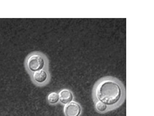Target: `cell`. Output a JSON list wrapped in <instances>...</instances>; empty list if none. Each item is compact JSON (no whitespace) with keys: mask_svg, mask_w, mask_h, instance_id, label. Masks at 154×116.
Wrapping results in <instances>:
<instances>
[{"mask_svg":"<svg viewBox=\"0 0 154 116\" xmlns=\"http://www.w3.org/2000/svg\"><path fill=\"white\" fill-rule=\"evenodd\" d=\"M82 112V107L76 102L72 101L64 107V113L66 116H80Z\"/></svg>","mask_w":154,"mask_h":116,"instance_id":"3","label":"cell"},{"mask_svg":"<svg viewBox=\"0 0 154 116\" xmlns=\"http://www.w3.org/2000/svg\"><path fill=\"white\" fill-rule=\"evenodd\" d=\"M94 104H95V109L99 113L104 114L110 111L109 107L105 104L101 102H95Z\"/></svg>","mask_w":154,"mask_h":116,"instance_id":"6","label":"cell"},{"mask_svg":"<svg viewBox=\"0 0 154 116\" xmlns=\"http://www.w3.org/2000/svg\"><path fill=\"white\" fill-rule=\"evenodd\" d=\"M47 101L50 104H56L59 102L58 93L56 92H51L47 96Z\"/></svg>","mask_w":154,"mask_h":116,"instance_id":"7","label":"cell"},{"mask_svg":"<svg viewBox=\"0 0 154 116\" xmlns=\"http://www.w3.org/2000/svg\"><path fill=\"white\" fill-rule=\"evenodd\" d=\"M33 80L38 84H42L45 83L48 78V75L45 70H39L37 72H33L32 75Z\"/></svg>","mask_w":154,"mask_h":116,"instance_id":"5","label":"cell"},{"mask_svg":"<svg viewBox=\"0 0 154 116\" xmlns=\"http://www.w3.org/2000/svg\"><path fill=\"white\" fill-rule=\"evenodd\" d=\"M92 95L94 102H101L111 111L117 108L124 103L126 91L121 81L115 77L107 76L96 82Z\"/></svg>","mask_w":154,"mask_h":116,"instance_id":"1","label":"cell"},{"mask_svg":"<svg viewBox=\"0 0 154 116\" xmlns=\"http://www.w3.org/2000/svg\"><path fill=\"white\" fill-rule=\"evenodd\" d=\"M59 101L62 104L66 105L73 101L74 95L72 92L67 89H63L58 93Z\"/></svg>","mask_w":154,"mask_h":116,"instance_id":"4","label":"cell"},{"mask_svg":"<svg viewBox=\"0 0 154 116\" xmlns=\"http://www.w3.org/2000/svg\"><path fill=\"white\" fill-rule=\"evenodd\" d=\"M28 69L33 72L42 70L45 65L44 58L40 55L34 54L28 56L26 61Z\"/></svg>","mask_w":154,"mask_h":116,"instance_id":"2","label":"cell"}]
</instances>
